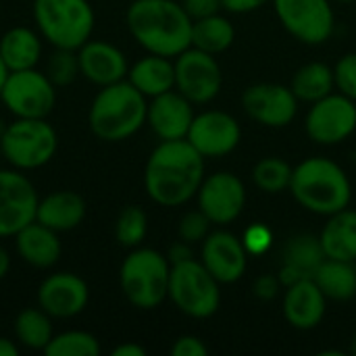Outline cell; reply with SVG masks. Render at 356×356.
I'll return each instance as SVG.
<instances>
[{
    "label": "cell",
    "instance_id": "1",
    "mask_svg": "<svg viewBox=\"0 0 356 356\" xmlns=\"http://www.w3.org/2000/svg\"><path fill=\"white\" fill-rule=\"evenodd\" d=\"M204 156L188 140L161 142L144 167V190L159 207L190 202L204 179Z\"/></svg>",
    "mask_w": 356,
    "mask_h": 356
},
{
    "label": "cell",
    "instance_id": "2",
    "mask_svg": "<svg viewBox=\"0 0 356 356\" xmlns=\"http://www.w3.org/2000/svg\"><path fill=\"white\" fill-rule=\"evenodd\" d=\"M125 23L131 38L150 54L175 58L192 46V19L175 0H134Z\"/></svg>",
    "mask_w": 356,
    "mask_h": 356
},
{
    "label": "cell",
    "instance_id": "3",
    "mask_svg": "<svg viewBox=\"0 0 356 356\" xmlns=\"http://www.w3.org/2000/svg\"><path fill=\"white\" fill-rule=\"evenodd\" d=\"M148 98L127 79L98 88L88 108L90 131L102 142H123L146 125Z\"/></svg>",
    "mask_w": 356,
    "mask_h": 356
},
{
    "label": "cell",
    "instance_id": "4",
    "mask_svg": "<svg viewBox=\"0 0 356 356\" xmlns=\"http://www.w3.org/2000/svg\"><path fill=\"white\" fill-rule=\"evenodd\" d=\"M290 192L302 209L323 217L348 209L353 198L346 171L336 161L323 156H311L294 167Z\"/></svg>",
    "mask_w": 356,
    "mask_h": 356
},
{
    "label": "cell",
    "instance_id": "5",
    "mask_svg": "<svg viewBox=\"0 0 356 356\" xmlns=\"http://www.w3.org/2000/svg\"><path fill=\"white\" fill-rule=\"evenodd\" d=\"M171 263L167 254L138 246L131 248L119 269V286L127 302L140 311L159 309L169 296Z\"/></svg>",
    "mask_w": 356,
    "mask_h": 356
},
{
    "label": "cell",
    "instance_id": "6",
    "mask_svg": "<svg viewBox=\"0 0 356 356\" xmlns=\"http://www.w3.org/2000/svg\"><path fill=\"white\" fill-rule=\"evenodd\" d=\"M35 29L52 48L77 50L94 33L96 13L90 0H33Z\"/></svg>",
    "mask_w": 356,
    "mask_h": 356
},
{
    "label": "cell",
    "instance_id": "7",
    "mask_svg": "<svg viewBox=\"0 0 356 356\" xmlns=\"http://www.w3.org/2000/svg\"><path fill=\"white\" fill-rule=\"evenodd\" d=\"M56 150L58 134L48 119H13L0 138L2 161L23 173L48 165Z\"/></svg>",
    "mask_w": 356,
    "mask_h": 356
},
{
    "label": "cell",
    "instance_id": "8",
    "mask_svg": "<svg viewBox=\"0 0 356 356\" xmlns=\"http://www.w3.org/2000/svg\"><path fill=\"white\" fill-rule=\"evenodd\" d=\"M211 271L196 259L171 265L169 300L173 307L192 319H209L219 311L221 290Z\"/></svg>",
    "mask_w": 356,
    "mask_h": 356
},
{
    "label": "cell",
    "instance_id": "9",
    "mask_svg": "<svg viewBox=\"0 0 356 356\" xmlns=\"http://www.w3.org/2000/svg\"><path fill=\"white\" fill-rule=\"evenodd\" d=\"M0 102L15 119H48L56 106V86L38 67L10 71Z\"/></svg>",
    "mask_w": 356,
    "mask_h": 356
},
{
    "label": "cell",
    "instance_id": "10",
    "mask_svg": "<svg viewBox=\"0 0 356 356\" xmlns=\"http://www.w3.org/2000/svg\"><path fill=\"white\" fill-rule=\"evenodd\" d=\"M284 29L302 44L319 46L334 33V8L330 0H273Z\"/></svg>",
    "mask_w": 356,
    "mask_h": 356
},
{
    "label": "cell",
    "instance_id": "11",
    "mask_svg": "<svg viewBox=\"0 0 356 356\" xmlns=\"http://www.w3.org/2000/svg\"><path fill=\"white\" fill-rule=\"evenodd\" d=\"M173 65L175 90L192 104H207L219 94L223 86V73L215 54L190 46L173 58Z\"/></svg>",
    "mask_w": 356,
    "mask_h": 356
},
{
    "label": "cell",
    "instance_id": "12",
    "mask_svg": "<svg viewBox=\"0 0 356 356\" xmlns=\"http://www.w3.org/2000/svg\"><path fill=\"white\" fill-rule=\"evenodd\" d=\"M38 190L19 169H0V240L15 238L35 221Z\"/></svg>",
    "mask_w": 356,
    "mask_h": 356
},
{
    "label": "cell",
    "instance_id": "13",
    "mask_svg": "<svg viewBox=\"0 0 356 356\" xmlns=\"http://www.w3.org/2000/svg\"><path fill=\"white\" fill-rule=\"evenodd\" d=\"M309 138L323 146H336L356 131V102L344 94H327L311 104L305 121Z\"/></svg>",
    "mask_w": 356,
    "mask_h": 356
},
{
    "label": "cell",
    "instance_id": "14",
    "mask_svg": "<svg viewBox=\"0 0 356 356\" xmlns=\"http://www.w3.org/2000/svg\"><path fill=\"white\" fill-rule=\"evenodd\" d=\"M198 209L209 217L213 225L234 223L246 204V188L242 179L232 171H219L204 175L198 188Z\"/></svg>",
    "mask_w": 356,
    "mask_h": 356
},
{
    "label": "cell",
    "instance_id": "15",
    "mask_svg": "<svg viewBox=\"0 0 356 356\" xmlns=\"http://www.w3.org/2000/svg\"><path fill=\"white\" fill-rule=\"evenodd\" d=\"M35 300L52 319H73L86 311L90 302V286L73 271H56L40 282Z\"/></svg>",
    "mask_w": 356,
    "mask_h": 356
},
{
    "label": "cell",
    "instance_id": "16",
    "mask_svg": "<svg viewBox=\"0 0 356 356\" xmlns=\"http://www.w3.org/2000/svg\"><path fill=\"white\" fill-rule=\"evenodd\" d=\"M242 106L246 115L265 127H286L298 113V98L292 88L282 83H254L242 94Z\"/></svg>",
    "mask_w": 356,
    "mask_h": 356
},
{
    "label": "cell",
    "instance_id": "17",
    "mask_svg": "<svg viewBox=\"0 0 356 356\" xmlns=\"http://www.w3.org/2000/svg\"><path fill=\"white\" fill-rule=\"evenodd\" d=\"M186 140L204 159H219L238 148L242 140V129L229 113L204 111L194 117Z\"/></svg>",
    "mask_w": 356,
    "mask_h": 356
},
{
    "label": "cell",
    "instance_id": "18",
    "mask_svg": "<svg viewBox=\"0 0 356 356\" xmlns=\"http://www.w3.org/2000/svg\"><path fill=\"white\" fill-rule=\"evenodd\" d=\"M200 263L211 271V275L219 284H234L246 273L248 252L238 236L219 229L211 232L202 240Z\"/></svg>",
    "mask_w": 356,
    "mask_h": 356
},
{
    "label": "cell",
    "instance_id": "19",
    "mask_svg": "<svg viewBox=\"0 0 356 356\" xmlns=\"http://www.w3.org/2000/svg\"><path fill=\"white\" fill-rule=\"evenodd\" d=\"M194 117V104L173 88L165 94L150 98L146 123L161 142L186 140Z\"/></svg>",
    "mask_w": 356,
    "mask_h": 356
},
{
    "label": "cell",
    "instance_id": "20",
    "mask_svg": "<svg viewBox=\"0 0 356 356\" xmlns=\"http://www.w3.org/2000/svg\"><path fill=\"white\" fill-rule=\"evenodd\" d=\"M79 73L96 88H104L117 81H123L129 71L125 52L106 42L90 38L81 48H77Z\"/></svg>",
    "mask_w": 356,
    "mask_h": 356
},
{
    "label": "cell",
    "instance_id": "21",
    "mask_svg": "<svg viewBox=\"0 0 356 356\" xmlns=\"http://www.w3.org/2000/svg\"><path fill=\"white\" fill-rule=\"evenodd\" d=\"M327 298L313 280H302L286 288L282 313L294 330H315L325 317Z\"/></svg>",
    "mask_w": 356,
    "mask_h": 356
},
{
    "label": "cell",
    "instance_id": "22",
    "mask_svg": "<svg viewBox=\"0 0 356 356\" xmlns=\"http://www.w3.org/2000/svg\"><path fill=\"white\" fill-rule=\"evenodd\" d=\"M15 250L19 259L40 271L52 269L63 257V240L58 232L31 221L15 236Z\"/></svg>",
    "mask_w": 356,
    "mask_h": 356
},
{
    "label": "cell",
    "instance_id": "23",
    "mask_svg": "<svg viewBox=\"0 0 356 356\" xmlns=\"http://www.w3.org/2000/svg\"><path fill=\"white\" fill-rule=\"evenodd\" d=\"M325 261L323 246L319 238L315 236H294L286 242L282 252V269H280V282L284 288L302 282L313 280L319 265Z\"/></svg>",
    "mask_w": 356,
    "mask_h": 356
},
{
    "label": "cell",
    "instance_id": "24",
    "mask_svg": "<svg viewBox=\"0 0 356 356\" xmlns=\"http://www.w3.org/2000/svg\"><path fill=\"white\" fill-rule=\"evenodd\" d=\"M86 213L88 207L81 194L73 190H56L38 200L35 221L58 234H67L83 223Z\"/></svg>",
    "mask_w": 356,
    "mask_h": 356
},
{
    "label": "cell",
    "instance_id": "25",
    "mask_svg": "<svg viewBox=\"0 0 356 356\" xmlns=\"http://www.w3.org/2000/svg\"><path fill=\"white\" fill-rule=\"evenodd\" d=\"M125 79L138 92H142L146 98H154L159 94H165V92L175 88L173 58L146 52V56H142L134 65H129Z\"/></svg>",
    "mask_w": 356,
    "mask_h": 356
},
{
    "label": "cell",
    "instance_id": "26",
    "mask_svg": "<svg viewBox=\"0 0 356 356\" xmlns=\"http://www.w3.org/2000/svg\"><path fill=\"white\" fill-rule=\"evenodd\" d=\"M0 54L10 71L33 69L44 54V38L38 29L27 25H15L0 38Z\"/></svg>",
    "mask_w": 356,
    "mask_h": 356
},
{
    "label": "cell",
    "instance_id": "27",
    "mask_svg": "<svg viewBox=\"0 0 356 356\" xmlns=\"http://www.w3.org/2000/svg\"><path fill=\"white\" fill-rule=\"evenodd\" d=\"M319 242L323 246L325 259L336 261H356V211L342 209L327 217L321 229Z\"/></svg>",
    "mask_w": 356,
    "mask_h": 356
},
{
    "label": "cell",
    "instance_id": "28",
    "mask_svg": "<svg viewBox=\"0 0 356 356\" xmlns=\"http://www.w3.org/2000/svg\"><path fill=\"white\" fill-rule=\"evenodd\" d=\"M325 298L346 302L356 296V267L348 261L325 259L313 275Z\"/></svg>",
    "mask_w": 356,
    "mask_h": 356
},
{
    "label": "cell",
    "instance_id": "29",
    "mask_svg": "<svg viewBox=\"0 0 356 356\" xmlns=\"http://www.w3.org/2000/svg\"><path fill=\"white\" fill-rule=\"evenodd\" d=\"M52 321L54 319L40 307H27V309L19 311L15 317V323H13L17 344L25 350L44 353V348L48 346V342L54 336Z\"/></svg>",
    "mask_w": 356,
    "mask_h": 356
},
{
    "label": "cell",
    "instance_id": "30",
    "mask_svg": "<svg viewBox=\"0 0 356 356\" xmlns=\"http://www.w3.org/2000/svg\"><path fill=\"white\" fill-rule=\"evenodd\" d=\"M290 88L298 100L313 104L334 92V69L327 67L325 63H307L294 73Z\"/></svg>",
    "mask_w": 356,
    "mask_h": 356
},
{
    "label": "cell",
    "instance_id": "31",
    "mask_svg": "<svg viewBox=\"0 0 356 356\" xmlns=\"http://www.w3.org/2000/svg\"><path fill=\"white\" fill-rule=\"evenodd\" d=\"M236 40V29L229 19L217 15L192 21V46L209 54L225 52Z\"/></svg>",
    "mask_w": 356,
    "mask_h": 356
},
{
    "label": "cell",
    "instance_id": "32",
    "mask_svg": "<svg viewBox=\"0 0 356 356\" xmlns=\"http://www.w3.org/2000/svg\"><path fill=\"white\" fill-rule=\"evenodd\" d=\"M100 342L94 334L86 330H67L54 334L48 346L44 348L46 356H96L100 355Z\"/></svg>",
    "mask_w": 356,
    "mask_h": 356
},
{
    "label": "cell",
    "instance_id": "33",
    "mask_svg": "<svg viewBox=\"0 0 356 356\" xmlns=\"http://www.w3.org/2000/svg\"><path fill=\"white\" fill-rule=\"evenodd\" d=\"M292 171H294V167H290V163H286L284 159L267 156V159H261L254 165L252 181L265 194H280V192L290 188Z\"/></svg>",
    "mask_w": 356,
    "mask_h": 356
},
{
    "label": "cell",
    "instance_id": "34",
    "mask_svg": "<svg viewBox=\"0 0 356 356\" xmlns=\"http://www.w3.org/2000/svg\"><path fill=\"white\" fill-rule=\"evenodd\" d=\"M148 234V215L142 207H125L115 221V238L123 248H138Z\"/></svg>",
    "mask_w": 356,
    "mask_h": 356
},
{
    "label": "cell",
    "instance_id": "35",
    "mask_svg": "<svg viewBox=\"0 0 356 356\" xmlns=\"http://www.w3.org/2000/svg\"><path fill=\"white\" fill-rule=\"evenodd\" d=\"M46 75L56 88H67L71 86L79 73V60H77V50H67V48H54L52 54L48 56L46 63Z\"/></svg>",
    "mask_w": 356,
    "mask_h": 356
},
{
    "label": "cell",
    "instance_id": "36",
    "mask_svg": "<svg viewBox=\"0 0 356 356\" xmlns=\"http://www.w3.org/2000/svg\"><path fill=\"white\" fill-rule=\"evenodd\" d=\"M211 221L209 217L198 209V211H190L179 219L177 225V236L179 240L188 242V244H202V240L211 234Z\"/></svg>",
    "mask_w": 356,
    "mask_h": 356
},
{
    "label": "cell",
    "instance_id": "37",
    "mask_svg": "<svg viewBox=\"0 0 356 356\" xmlns=\"http://www.w3.org/2000/svg\"><path fill=\"white\" fill-rule=\"evenodd\" d=\"M334 79L340 94L356 102V52L344 54L334 67Z\"/></svg>",
    "mask_w": 356,
    "mask_h": 356
},
{
    "label": "cell",
    "instance_id": "38",
    "mask_svg": "<svg viewBox=\"0 0 356 356\" xmlns=\"http://www.w3.org/2000/svg\"><path fill=\"white\" fill-rule=\"evenodd\" d=\"M242 244H244V248H246L248 254L261 257V254H265V252L271 248V244H273V234H271L269 227L257 223V225H252V227H248V229L244 232Z\"/></svg>",
    "mask_w": 356,
    "mask_h": 356
},
{
    "label": "cell",
    "instance_id": "39",
    "mask_svg": "<svg viewBox=\"0 0 356 356\" xmlns=\"http://www.w3.org/2000/svg\"><path fill=\"white\" fill-rule=\"evenodd\" d=\"M181 6L190 15L192 21L217 15L223 8L221 0H181Z\"/></svg>",
    "mask_w": 356,
    "mask_h": 356
},
{
    "label": "cell",
    "instance_id": "40",
    "mask_svg": "<svg viewBox=\"0 0 356 356\" xmlns=\"http://www.w3.org/2000/svg\"><path fill=\"white\" fill-rule=\"evenodd\" d=\"M207 353H209L207 344L196 336H181L171 346L173 356H204Z\"/></svg>",
    "mask_w": 356,
    "mask_h": 356
},
{
    "label": "cell",
    "instance_id": "41",
    "mask_svg": "<svg viewBox=\"0 0 356 356\" xmlns=\"http://www.w3.org/2000/svg\"><path fill=\"white\" fill-rule=\"evenodd\" d=\"M254 296L261 298V300H273L277 294H280V288H282V282L280 277H273V275H263L254 282Z\"/></svg>",
    "mask_w": 356,
    "mask_h": 356
},
{
    "label": "cell",
    "instance_id": "42",
    "mask_svg": "<svg viewBox=\"0 0 356 356\" xmlns=\"http://www.w3.org/2000/svg\"><path fill=\"white\" fill-rule=\"evenodd\" d=\"M273 0H221L223 8L229 10V13H238V15H244V13H252L265 4H269Z\"/></svg>",
    "mask_w": 356,
    "mask_h": 356
},
{
    "label": "cell",
    "instance_id": "43",
    "mask_svg": "<svg viewBox=\"0 0 356 356\" xmlns=\"http://www.w3.org/2000/svg\"><path fill=\"white\" fill-rule=\"evenodd\" d=\"M190 246H192V244H188V242H184V240H179L177 244H173V246L169 248V252H167L169 263H171V265H175V263H181V261L194 259V254H192V248H190Z\"/></svg>",
    "mask_w": 356,
    "mask_h": 356
},
{
    "label": "cell",
    "instance_id": "44",
    "mask_svg": "<svg viewBox=\"0 0 356 356\" xmlns=\"http://www.w3.org/2000/svg\"><path fill=\"white\" fill-rule=\"evenodd\" d=\"M111 355L113 356H144L146 355V350H144L140 344H136V342H123V344L115 346V348L111 350Z\"/></svg>",
    "mask_w": 356,
    "mask_h": 356
},
{
    "label": "cell",
    "instance_id": "45",
    "mask_svg": "<svg viewBox=\"0 0 356 356\" xmlns=\"http://www.w3.org/2000/svg\"><path fill=\"white\" fill-rule=\"evenodd\" d=\"M19 353H21V346L17 344V340L0 336V356H19Z\"/></svg>",
    "mask_w": 356,
    "mask_h": 356
},
{
    "label": "cell",
    "instance_id": "46",
    "mask_svg": "<svg viewBox=\"0 0 356 356\" xmlns=\"http://www.w3.org/2000/svg\"><path fill=\"white\" fill-rule=\"evenodd\" d=\"M10 265H13V259H10V252L0 244V280H4L10 271Z\"/></svg>",
    "mask_w": 356,
    "mask_h": 356
},
{
    "label": "cell",
    "instance_id": "47",
    "mask_svg": "<svg viewBox=\"0 0 356 356\" xmlns=\"http://www.w3.org/2000/svg\"><path fill=\"white\" fill-rule=\"evenodd\" d=\"M8 73H10V69L6 67V63H4V58H2V54H0V92H2V88H4V81H6Z\"/></svg>",
    "mask_w": 356,
    "mask_h": 356
},
{
    "label": "cell",
    "instance_id": "48",
    "mask_svg": "<svg viewBox=\"0 0 356 356\" xmlns=\"http://www.w3.org/2000/svg\"><path fill=\"white\" fill-rule=\"evenodd\" d=\"M6 125H8V123L0 117V138H2V134H4V129H6Z\"/></svg>",
    "mask_w": 356,
    "mask_h": 356
},
{
    "label": "cell",
    "instance_id": "49",
    "mask_svg": "<svg viewBox=\"0 0 356 356\" xmlns=\"http://www.w3.org/2000/svg\"><path fill=\"white\" fill-rule=\"evenodd\" d=\"M336 2H356V0H336Z\"/></svg>",
    "mask_w": 356,
    "mask_h": 356
},
{
    "label": "cell",
    "instance_id": "50",
    "mask_svg": "<svg viewBox=\"0 0 356 356\" xmlns=\"http://www.w3.org/2000/svg\"><path fill=\"white\" fill-rule=\"evenodd\" d=\"M0 161H2V152H0Z\"/></svg>",
    "mask_w": 356,
    "mask_h": 356
}]
</instances>
